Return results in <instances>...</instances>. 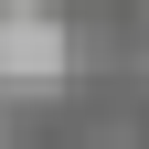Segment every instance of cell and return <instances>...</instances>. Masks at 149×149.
I'll return each instance as SVG.
<instances>
[{
	"label": "cell",
	"mask_w": 149,
	"mask_h": 149,
	"mask_svg": "<svg viewBox=\"0 0 149 149\" xmlns=\"http://www.w3.org/2000/svg\"><path fill=\"white\" fill-rule=\"evenodd\" d=\"M0 74H22V85L64 74V32H53L43 11H0Z\"/></svg>",
	"instance_id": "6da1fadb"
}]
</instances>
